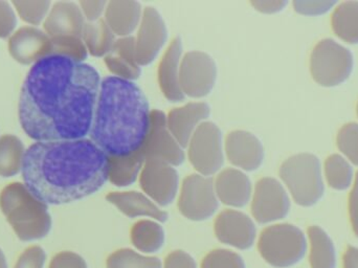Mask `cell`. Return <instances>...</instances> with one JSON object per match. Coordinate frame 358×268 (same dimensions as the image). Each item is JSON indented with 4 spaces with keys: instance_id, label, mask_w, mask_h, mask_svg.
I'll return each instance as SVG.
<instances>
[{
    "instance_id": "cell-16",
    "label": "cell",
    "mask_w": 358,
    "mask_h": 268,
    "mask_svg": "<svg viewBox=\"0 0 358 268\" xmlns=\"http://www.w3.org/2000/svg\"><path fill=\"white\" fill-rule=\"evenodd\" d=\"M225 158L234 168L244 172L258 170L264 160V148L257 135L234 130L224 137Z\"/></svg>"
},
{
    "instance_id": "cell-35",
    "label": "cell",
    "mask_w": 358,
    "mask_h": 268,
    "mask_svg": "<svg viewBox=\"0 0 358 268\" xmlns=\"http://www.w3.org/2000/svg\"><path fill=\"white\" fill-rule=\"evenodd\" d=\"M201 268H245V263L237 253L215 250L204 257Z\"/></svg>"
},
{
    "instance_id": "cell-43",
    "label": "cell",
    "mask_w": 358,
    "mask_h": 268,
    "mask_svg": "<svg viewBox=\"0 0 358 268\" xmlns=\"http://www.w3.org/2000/svg\"><path fill=\"white\" fill-rule=\"evenodd\" d=\"M164 268H197L193 257L183 251H176L168 255Z\"/></svg>"
},
{
    "instance_id": "cell-17",
    "label": "cell",
    "mask_w": 358,
    "mask_h": 268,
    "mask_svg": "<svg viewBox=\"0 0 358 268\" xmlns=\"http://www.w3.org/2000/svg\"><path fill=\"white\" fill-rule=\"evenodd\" d=\"M8 50L21 64H31L52 55V45L48 34L33 27H24L13 34Z\"/></svg>"
},
{
    "instance_id": "cell-48",
    "label": "cell",
    "mask_w": 358,
    "mask_h": 268,
    "mask_svg": "<svg viewBox=\"0 0 358 268\" xmlns=\"http://www.w3.org/2000/svg\"><path fill=\"white\" fill-rule=\"evenodd\" d=\"M355 178L358 179V172H357V176H355Z\"/></svg>"
},
{
    "instance_id": "cell-2",
    "label": "cell",
    "mask_w": 358,
    "mask_h": 268,
    "mask_svg": "<svg viewBox=\"0 0 358 268\" xmlns=\"http://www.w3.org/2000/svg\"><path fill=\"white\" fill-rule=\"evenodd\" d=\"M25 187L45 204H69L108 181V156L90 139L37 141L25 151Z\"/></svg>"
},
{
    "instance_id": "cell-36",
    "label": "cell",
    "mask_w": 358,
    "mask_h": 268,
    "mask_svg": "<svg viewBox=\"0 0 358 268\" xmlns=\"http://www.w3.org/2000/svg\"><path fill=\"white\" fill-rule=\"evenodd\" d=\"M338 146L343 154L358 166V125L347 124L338 134Z\"/></svg>"
},
{
    "instance_id": "cell-6",
    "label": "cell",
    "mask_w": 358,
    "mask_h": 268,
    "mask_svg": "<svg viewBox=\"0 0 358 268\" xmlns=\"http://www.w3.org/2000/svg\"><path fill=\"white\" fill-rule=\"evenodd\" d=\"M258 250L271 267L287 268L303 260L308 250V240L294 225H273L261 233Z\"/></svg>"
},
{
    "instance_id": "cell-20",
    "label": "cell",
    "mask_w": 358,
    "mask_h": 268,
    "mask_svg": "<svg viewBox=\"0 0 358 268\" xmlns=\"http://www.w3.org/2000/svg\"><path fill=\"white\" fill-rule=\"evenodd\" d=\"M210 115V107L208 103L191 102L172 109L166 115V119L170 132L185 149L196 130L208 122Z\"/></svg>"
},
{
    "instance_id": "cell-11",
    "label": "cell",
    "mask_w": 358,
    "mask_h": 268,
    "mask_svg": "<svg viewBox=\"0 0 358 268\" xmlns=\"http://www.w3.org/2000/svg\"><path fill=\"white\" fill-rule=\"evenodd\" d=\"M218 69L210 54L200 50L185 52L181 61L180 85L185 98L202 99L216 85Z\"/></svg>"
},
{
    "instance_id": "cell-24",
    "label": "cell",
    "mask_w": 358,
    "mask_h": 268,
    "mask_svg": "<svg viewBox=\"0 0 358 268\" xmlns=\"http://www.w3.org/2000/svg\"><path fill=\"white\" fill-rule=\"evenodd\" d=\"M144 164L136 151L126 156H108V181L115 187H129L138 181Z\"/></svg>"
},
{
    "instance_id": "cell-41",
    "label": "cell",
    "mask_w": 358,
    "mask_h": 268,
    "mask_svg": "<svg viewBox=\"0 0 358 268\" xmlns=\"http://www.w3.org/2000/svg\"><path fill=\"white\" fill-rule=\"evenodd\" d=\"M17 19L10 4L0 0V38H6L16 27Z\"/></svg>"
},
{
    "instance_id": "cell-3",
    "label": "cell",
    "mask_w": 358,
    "mask_h": 268,
    "mask_svg": "<svg viewBox=\"0 0 358 268\" xmlns=\"http://www.w3.org/2000/svg\"><path fill=\"white\" fill-rule=\"evenodd\" d=\"M151 111L134 82L109 76L101 81L90 139L107 156L129 155L146 139Z\"/></svg>"
},
{
    "instance_id": "cell-23",
    "label": "cell",
    "mask_w": 358,
    "mask_h": 268,
    "mask_svg": "<svg viewBox=\"0 0 358 268\" xmlns=\"http://www.w3.org/2000/svg\"><path fill=\"white\" fill-rule=\"evenodd\" d=\"M145 8L134 0H113L108 1L104 19L117 38L134 36L136 33Z\"/></svg>"
},
{
    "instance_id": "cell-9",
    "label": "cell",
    "mask_w": 358,
    "mask_h": 268,
    "mask_svg": "<svg viewBox=\"0 0 358 268\" xmlns=\"http://www.w3.org/2000/svg\"><path fill=\"white\" fill-rule=\"evenodd\" d=\"M219 202L212 177L195 173L183 179L179 189L178 209L185 218L208 220L218 210Z\"/></svg>"
},
{
    "instance_id": "cell-26",
    "label": "cell",
    "mask_w": 358,
    "mask_h": 268,
    "mask_svg": "<svg viewBox=\"0 0 358 268\" xmlns=\"http://www.w3.org/2000/svg\"><path fill=\"white\" fill-rule=\"evenodd\" d=\"M81 38L92 56L105 58L113 52L117 37L102 18L94 22L86 21Z\"/></svg>"
},
{
    "instance_id": "cell-12",
    "label": "cell",
    "mask_w": 358,
    "mask_h": 268,
    "mask_svg": "<svg viewBox=\"0 0 358 268\" xmlns=\"http://www.w3.org/2000/svg\"><path fill=\"white\" fill-rule=\"evenodd\" d=\"M252 214L260 225L275 223L287 216L290 198L283 183L264 177L256 183L252 197Z\"/></svg>"
},
{
    "instance_id": "cell-37",
    "label": "cell",
    "mask_w": 358,
    "mask_h": 268,
    "mask_svg": "<svg viewBox=\"0 0 358 268\" xmlns=\"http://www.w3.org/2000/svg\"><path fill=\"white\" fill-rule=\"evenodd\" d=\"M45 259V253L40 246H31L19 257L15 268H43Z\"/></svg>"
},
{
    "instance_id": "cell-49",
    "label": "cell",
    "mask_w": 358,
    "mask_h": 268,
    "mask_svg": "<svg viewBox=\"0 0 358 268\" xmlns=\"http://www.w3.org/2000/svg\"><path fill=\"white\" fill-rule=\"evenodd\" d=\"M357 115H358V105H357Z\"/></svg>"
},
{
    "instance_id": "cell-29",
    "label": "cell",
    "mask_w": 358,
    "mask_h": 268,
    "mask_svg": "<svg viewBox=\"0 0 358 268\" xmlns=\"http://www.w3.org/2000/svg\"><path fill=\"white\" fill-rule=\"evenodd\" d=\"M24 147L18 137H0V176L12 177L22 169Z\"/></svg>"
},
{
    "instance_id": "cell-21",
    "label": "cell",
    "mask_w": 358,
    "mask_h": 268,
    "mask_svg": "<svg viewBox=\"0 0 358 268\" xmlns=\"http://www.w3.org/2000/svg\"><path fill=\"white\" fill-rule=\"evenodd\" d=\"M85 23L86 20L79 4L75 2L59 1L52 6L43 27L48 37L73 36L81 38Z\"/></svg>"
},
{
    "instance_id": "cell-38",
    "label": "cell",
    "mask_w": 358,
    "mask_h": 268,
    "mask_svg": "<svg viewBox=\"0 0 358 268\" xmlns=\"http://www.w3.org/2000/svg\"><path fill=\"white\" fill-rule=\"evenodd\" d=\"M111 52L117 55L120 58L128 61V62L140 65L138 61H136V40H134V36L117 38L113 52Z\"/></svg>"
},
{
    "instance_id": "cell-13",
    "label": "cell",
    "mask_w": 358,
    "mask_h": 268,
    "mask_svg": "<svg viewBox=\"0 0 358 268\" xmlns=\"http://www.w3.org/2000/svg\"><path fill=\"white\" fill-rule=\"evenodd\" d=\"M138 181L143 192L159 206H170L179 192L178 169L162 160H147Z\"/></svg>"
},
{
    "instance_id": "cell-19",
    "label": "cell",
    "mask_w": 358,
    "mask_h": 268,
    "mask_svg": "<svg viewBox=\"0 0 358 268\" xmlns=\"http://www.w3.org/2000/svg\"><path fill=\"white\" fill-rule=\"evenodd\" d=\"M185 55L179 37L174 38L166 48L157 71L159 87L165 98L170 102L178 103L185 100L180 85L181 61Z\"/></svg>"
},
{
    "instance_id": "cell-42",
    "label": "cell",
    "mask_w": 358,
    "mask_h": 268,
    "mask_svg": "<svg viewBox=\"0 0 358 268\" xmlns=\"http://www.w3.org/2000/svg\"><path fill=\"white\" fill-rule=\"evenodd\" d=\"M50 268H88L85 260L78 254L62 252L56 255L50 262Z\"/></svg>"
},
{
    "instance_id": "cell-28",
    "label": "cell",
    "mask_w": 358,
    "mask_h": 268,
    "mask_svg": "<svg viewBox=\"0 0 358 268\" xmlns=\"http://www.w3.org/2000/svg\"><path fill=\"white\" fill-rule=\"evenodd\" d=\"M332 29L338 37L351 44L358 43V2L340 4L332 15Z\"/></svg>"
},
{
    "instance_id": "cell-1",
    "label": "cell",
    "mask_w": 358,
    "mask_h": 268,
    "mask_svg": "<svg viewBox=\"0 0 358 268\" xmlns=\"http://www.w3.org/2000/svg\"><path fill=\"white\" fill-rule=\"evenodd\" d=\"M101 77L92 65L50 55L36 62L21 87L19 121L38 141L86 139Z\"/></svg>"
},
{
    "instance_id": "cell-30",
    "label": "cell",
    "mask_w": 358,
    "mask_h": 268,
    "mask_svg": "<svg viewBox=\"0 0 358 268\" xmlns=\"http://www.w3.org/2000/svg\"><path fill=\"white\" fill-rule=\"evenodd\" d=\"M325 174L330 187L338 191L348 189L352 183V167L346 158L338 154L329 156L326 160Z\"/></svg>"
},
{
    "instance_id": "cell-33",
    "label": "cell",
    "mask_w": 358,
    "mask_h": 268,
    "mask_svg": "<svg viewBox=\"0 0 358 268\" xmlns=\"http://www.w3.org/2000/svg\"><path fill=\"white\" fill-rule=\"evenodd\" d=\"M17 12L22 20L38 25L43 20L50 6L48 0H24V1H13Z\"/></svg>"
},
{
    "instance_id": "cell-10",
    "label": "cell",
    "mask_w": 358,
    "mask_h": 268,
    "mask_svg": "<svg viewBox=\"0 0 358 268\" xmlns=\"http://www.w3.org/2000/svg\"><path fill=\"white\" fill-rule=\"evenodd\" d=\"M144 162L157 160L168 162L174 167L185 162V149L170 132L167 126L166 113L163 111H151L150 127L144 143L136 150Z\"/></svg>"
},
{
    "instance_id": "cell-25",
    "label": "cell",
    "mask_w": 358,
    "mask_h": 268,
    "mask_svg": "<svg viewBox=\"0 0 358 268\" xmlns=\"http://www.w3.org/2000/svg\"><path fill=\"white\" fill-rule=\"evenodd\" d=\"M309 260L311 268H336V246L327 233L320 227L308 230Z\"/></svg>"
},
{
    "instance_id": "cell-7",
    "label": "cell",
    "mask_w": 358,
    "mask_h": 268,
    "mask_svg": "<svg viewBox=\"0 0 358 268\" xmlns=\"http://www.w3.org/2000/svg\"><path fill=\"white\" fill-rule=\"evenodd\" d=\"M185 150L189 162L198 174L212 177L218 174L224 164V136L220 128L213 122L200 125Z\"/></svg>"
},
{
    "instance_id": "cell-31",
    "label": "cell",
    "mask_w": 358,
    "mask_h": 268,
    "mask_svg": "<svg viewBox=\"0 0 358 268\" xmlns=\"http://www.w3.org/2000/svg\"><path fill=\"white\" fill-rule=\"evenodd\" d=\"M107 268H163L157 257L144 256L129 248H122L107 259Z\"/></svg>"
},
{
    "instance_id": "cell-27",
    "label": "cell",
    "mask_w": 358,
    "mask_h": 268,
    "mask_svg": "<svg viewBox=\"0 0 358 268\" xmlns=\"http://www.w3.org/2000/svg\"><path fill=\"white\" fill-rule=\"evenodd\" d=\"M131 241L134 248L144 254L159 253L165 246V230L155 220H140L132 227Z\"/></svg>"
},
{
    "instance_id": "cell-45",
    "label": "cell",
    "mask_w": 358,
    "mask_h": 268,
    "mask_svg": "<svg viewBox=\"0 0 358 268\" xmlns=\"http://www.w3.org/2000/svg\"><path fill=\"white\" fill-rule=\"evenodd\" d=\"M349 213H350L353 231L358 237V179L357 178L349 197Z\"/></svg>"
},
{
    "instance_id": "cell-5",
    "label": "cell",
    "mask_w": 358,
    "mask_h": 268,
    "mask_svg": "<svg viewBox=\"0 0 358 268\" xmlns=\"http://www.w3.org/2000/svg\"><path fill=\"white\" fill-rule=\"evenodd\" d=\"M280 177L299 206H315L323 197L321 162L313 154H296L286 160L280 168Z\"/></svg>"
},
{
    "instance_id": "cell-15",
    "label": "cell",
    "mask_w": 358,
    "mask_h": 268,
    "mask_svg": "<svg viewBox=\"0 0 358 268\" xmlns=\"http://www.w3.org/2000/svg\"><path fill=\"white\" fill-rule=\"evenodd\" d=\"M214 230L221 244L238 250H250L256 241V225L252 219L241 211L231 209L221 212L215 220Z\"/></svg>"
},
{
    "instance_id": "cell-40",
    "label": "cell",
    "mask_w": 358,
    "mask_h": 268,
    "mask_svg": "<svg viewBox=\"0 0 358 268\" xmlns=\"http://www.w3.org/2000/svg\"><path fill=\"white\" fill-rule=\"evenodd\" d=\"M108 1L104 0H83L79 2L84 18L87 22L100 20L104 18Z\"/></svg>"
},
{
    "instance_id": "cell-34",
    "label": "cell",
    "mask_w": 358,
    "mask_h": 268,
    "mask_svg": "<svg viewBox=\"0 0 358 268\" xmlns=\"http://www.w3.org/2000/svg\"><path fill=\"white\" fill-rule=\"evenodd\" d=\"M104 61L107 69L113 77L134 82L140 78L141 73H142V67L140 65L128 62L113 52L107 55Z\"/></svg>"
},
{
    "instance_id": "cell-46",
    "label": "cell",
    "mask_w": 358,
    "mask_h": 268,
    "mask_svg": "<svg viewBox=\"0 0 358 268\" xmlns=\"http://www.w3.org/2000/svg\"><path fill=\"white\" fill-rule=\"evenodd\" d=\"M344 268H358V248L349 246L344 256Z\"/></svg>"
},
{
    "instance_id": "cell-32",
    "label": "cell",
    "mask_w": 358,
    "mask_h": 268,
    "mask_svg": "<svg viewBox=\"0 0 358 268\" xmlns=\"http://www.w3.org/2000/svg\"><path fill=\"white\" fill-rule=\"evenodd\" d=\"M50 38L52 45V55L67 57L79 62H84L87 58V48L81 38L73 36H57Z\"/></svg>"
},
{
    "instance_id": "cell-8",
    "label": "cell",
    "mask_w": 358,
    "mask_h": 268,
    "mask_svg": "<svg viewBox=\"0 0 358 268\" xmlns=\"http://www.w3.org/2000/svg\"><path fill=\"white\" fill-rule=\"evenodd\" d=\"M310 69L313 79L320 85L325 87L340 85L352 73V54L334 40H323L313 50Z\"/></svg>"
},
{
    "instance_id": "cell-44",
    "label": "cell",
    "mask_w": 358,
    "mask_h": 268,
    "mask_svg": "<svg viewBox=\"0 0 358 268\" xmlns=\"http://www.w3.org/2000/svg\"><path fill=\"white\" fill-rule=\"evenodd\" d=\"M250 4L255 10L263 14H275L283 10L288 2L284 0H252Z\"/></svg>"
},
{
    "instance_id": "cell-18",
    "label": "cell",
    "mask_w": 358,
    "mask_h": 268,
    "mask_svg": "<svg viewBox=\"0 0 358 268\" xmlns=\"http://www.w3.org/2000/svg\"><path fill=\"white\" fill-rule=\"evenodd\" d=\"M215 181L217 197L221 204L229 208L241 209L252 202L254 188L250 176L236 168L221 170Z\"/></svg>"
},
{
    "instance_id": "cell-4",
    "label": "cell",
    "mask_w": 358,
    "mask_h": 268,
    "mask_svg": "<svg viewBox=\"0 0 358 268\" xmlns=\"http://www.w3.org/2000/svg\"><path fill=\"white\" fill-rule=\"evenodd\" d=\"M0 209L21 241L42 239L50 233L48 206L20 183L6 185L0 193Z\"/></svg>"
},
{
    "instance_id": "cell-22",
    "label": "cell",
    "mask_w": 358,
    "mask_h": 268,
    "mask_svg": "<svg viewBox=\"0 0 358 268\" xmlns=\"http://www.w3.org/2000/svg\"><path fill=\"white\" fill-rule=\"evenodd\" d=\"M107 202L113 204L120 212L129 218L148 217L157 223L168 220V213L162 210L144 192H111L107 195Z\"/></svg>"
},
{
    "instance_id": "cell-47",
    "label": "cell",
    "mask_w": 358,
    "mask_h": 268,
    "mask_svg": "<svg viewBox=\"0 0 358 268\" xmlns=\"http://www.w3.org/2000/svg\"><path fill=\"white\" fill-rule=\"evenodd\" d=\"M0 268H8L6 257H4L3 253H2L1 250H0Z\"/></svg>"
},
{
    "instance_id": "cell-39",
    "label": "cell",
    "mask_w": 358,
    "mask_h": 268,
    "mask_svg": "<svg viewBox=\"0 0 358 268\" xmlns=\"http://www.w3.org/2000/svg\"><path fill=\"white\" fill-rule=\"evenodd\" d=\"M336 1H299L294 2V8L299 14L306 16H317L327 13L336 6Z\"/></svg>"
},
{
    "instance_id": "cell-14",
    "label": "cell",
    "mask_w": 358,
    "mask_h": 268,
    "mask_svg": "<svg viewBox=\"0 0 358 268\" xmlns=\"http://www.w3.org/2000/svg\"><path fill=\"white\" fill-rule=\"evenodd\" d=\"M134 36L136 61L140 66L151 64L168 41L165 19L155 6H146L140 27Z\"/></svg>"
}]
</instances>
